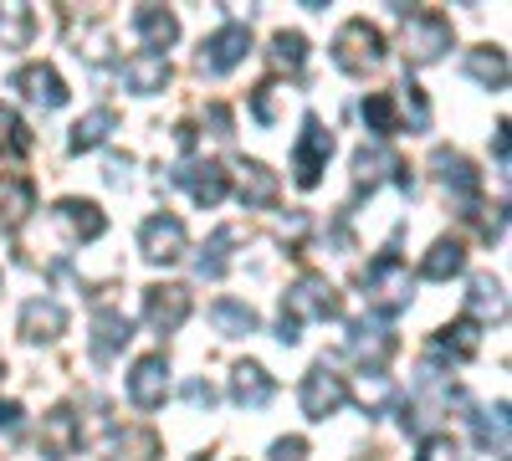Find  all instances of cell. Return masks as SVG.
Listing matches in <instances>:
<instances>
[{
    "instance_id": "9c48e42d",
    "label": "cell",
    "mask_w": 512,
    "mask_h": 461,
    "mask_svg": "<svg viewBox=\"0 0 512 461\" xmlns=\"http://www.w3.org/2000/svg\"><path fill=\"white\" fill-rule=\"evenodd\" d=\"M431 164H436V180L456 195V205L461 211H472L477 205V195H482V170L466 154H456V149H436L431 154Z\"/></svg>"
},
{
    "instance_id": "4fadbf2b",
    "label": "cell",
    "mask_w": 512,
    "mask_h": 461,
    "mask_svg": "<svg viewBox=\"0 0 512 461\" xmlns=\"http://www.w3.org/2000/svg\"><path fill=\"white\" fill-rule=\"evenodd\" d=\"M169 395V359L164 354H144L134 364V374H128V400H134L139 410H159Z\"/></svg>"
},
{
    "instance_id": "836d02e7",
    "label": "cell",
    "mask_w": 512,
    "mask_h": 461,
    "mask_svg": "<svg viewBox=\"0 0 512 461\" xmlns=\"http://www.w3.org/2000/svg\"><path fill=\"white\" fill-rule=\"evenodd\" d=\"M390 98H400V108H405V123H400V129H410V134H425V129H431V103H425L420 82H410V72H405V82H400V93H390Z\"/></svg>"
},
{
    "instance_id": "ee69618b",
    "label": "cell",
    "mask_w": 512,
    "mask_h": 461,
    "mask_svg": "<svg viewBox=\"0 0 512 461\" xmlns=\"http://www.w3.org/2000/svg\"><path fill=\"white\" fill-rule=\"evenodd\" d=\"M210 129H216L221 139H231V108L226 103H210Z\"/></svg>"
},
{
    "instance_id": "603a6c76",
    "label": "cell",
    "mask_w": 512,
    "mask_h": 461,
    "mask_svg": "<svg viewBox=\"0 0 512 461\" xmlns=\"http://www.w3.org/2000/svg\"><path fill=\"white\" fill-rule=\"evenodd\" d=\"M461 267H466V246H461L456 236H441V241H431V251H425L420 277H425V282H451Z\"/></svg>"
},
{
    "instance_id": "e575fe53",
    "label": "cell",
    "mask_w": 512,
    "mask_h": 461,
    "mask_svg": "<svg viewBox=\"0 0 512 461\" xmlns=\"http://www.w3.org/2000/svg\"><path fill=\"white\" fill-rule=\"evenodd\" d=\"M359 113H364V123H369L374 139L400 134V118H395V98H390V93H369V98L359 103Z\"/></svg>"
},
{
    "instance_id": "7402d4cb",
    "label": "cell",
    "mask_w": 512,
    "mask_h": 461,
    "mask_svg": "<svg viewBox=\"0 0 512 461\" xmlns=\"http://www.w3.org/2000/svg\"><path fill=\"white\" fill-rule=\"evenodd\" d=\"M236 185H241V200L246 205H272L277 200V175L267 170L262 159H236Z\"/></svg>"
},
{
    "instance_id": "7dc6e473",
    "label": "cell",
    "mask_w": 512,
    "mask_h": 461,
    "mask_svg": "<svg viewBox=\"0 0 512 461\" xmlns=\"http://www.w3.org/2000/svg\"><path fill=\"white\" fill-rule=\"evenodd\" d=\"M0 380H6V369H0Z\"/></svg>"
},
{
    "instance_id": "8992f818",
    "label": "cell",
    "mask_w": 512,
    "mask_h": 461,
    "mask_svg": "<svg viewBox=\"0 0 512 461\" xmlns=\"http://www.w3.org/2000/svg\"><path fill=\"white\" fill-rule=\"evenodd\" d=\"M344 349H349L369 374H379L384 364H390V354L400 349V339H395V328L384 323V318H359V323H349V333H344Z\"/></svg>"
},
{
    "instance_id": "6da1fadb",
    "label": "cell",
    "mask_w": 512,
    "mask_h": 461,
    "mask_svg": "<svg viewBox=\"0 0 512 461\" xmlns=\"http://www.w3.org/2000/svg\"><path fill=\"white\" fill-rule=\"evenodd\" d=\"M308 318H338V287L323 277V272H303L287 298H282V318H277V339L282 344H297L303 339V323Z\"/></svg>"
},
{
    "instance_id": "d4e9b609",
    "label": "cell",
    "mask_w": 512,
    "mask_h": 461,
    "mask_svg": "<svg viewBox=\"0 0 512 461\" xmlns=\"http://www.w3.org/2000/svg\"><path fill=\"white\" fill-rule=\"evenodd\" d=\"M36 211V190H31V180H21V175H0V226H21L26 216Z\"/></svg>"
},
{
    "instance_id": "2e32d148",
    "label": "cell",
    "mask_w": 512,
    "mask_h": 461,
    "mask_svg": "<svg viewBox=\"0 0 512 461\" xmlns=\"http://www.w3.org/2000/svg\"><path fill=\"white\" fill-rule=\"evenodd\" d=\"M67 333V308L52 303V298H31L21 308V339L26 344H57Z\"/></svg>"
},
{
    "instance_id": "f6af8a7d",
    "label": "cell",
    "mask_w": 512,
    "mask_h": 461,
    "mask_svg": "<svg viewBox=\"0 0 512 461\" xmlns=\"http://www.w3.org/2000/svg\"><path fill=\"white\" fill-rule=\"evenodd\" d=\"M492 154H497V164L507 170V123H497V134H492Z\"/></svg>"
},
{
    "instance_id": "d6986e66",
    "label": "cell",
    "mask_w": 512,
    "mask_h": 461,
    "mask_svg": "<svg viewBox=\"0 0 512 461\" xmlns=\"http://www.w3.org/2000/svg\"><path fill=\"white\" fill-rule=\"evenodd\" d=\"M164 82H169V57H164V52H139V57L123 62V88H128V93L149 98V93L164 88Z\"/></svg>"
},
{
    "instance_id": "ab89813d",
    "label": "cell",
    "mask_w": 512,
    "mask_h": 461,
    "mask_svg": "<svg viewBox=\"0 0 512 461\" xmlns=\"http://www.w3.org/2000/svg\"><path fill=\"white\" fill-rule=\"evenodd\" d=\"M415 461H466V456H461V446H456L451 436H425Z\"/></svg>"
},
{
    "instance_id": "8d00e7d4",
    "label": "cell",
    "mask_w": 512,
    "mask_h": 461,
    "mask_svg": "<svg viewBox=\"0 0 512 461\" xmlns=\"http://www.w3.org/2000/svg\"><path fill=\"white\" fill-rule=\"evenodd\" d=\"M477 441L507 461V400H497V410H482L477 415Z\"/></svg>"
},
{
    "instance_id": "ffe728a7",
    "label": "cell",
    "mask_w": 512,
    "mask_h": 461,
    "mask_svg": "<svg viewBox=\"0 0 512 461\" xmlns=\"http://www.w3.org/2000/svg\"><path fill=\"white\" fill-rule=\"evenodd\" d=\"M272 374L256 364V359H241L236 369H231V395H236V405H246V410H262L267 400H272Z\"/></svg>"
},
{
    "instance_id": "484cf974",
    "label": "cell",
    "mask_w": 512,
    "mask_h": 461,
    "mask_svg": "<svg viewBox=\"0 0 512 461\" xmlns=\"http://www.w3.org/2000/svg\"><path fill=\"white\" fill-rule=\"evenodd\" d=\"M477 349H482V333H477V323H466V318L446 323L436 339H431V354L436 359H472Z\"/></svg>"
},
{
    "instance_id": "ba28073f",
    "label": "cell",
    "mask_w": 512,
    "mask_h": 461,
    "mask_svg": "<svg viewBox=\"0 0 512 461\" xmlns=\"http://www.w3.org/2000/svg\"><path fill=\"white\" fill-rule=\"evenodd\" d=\"M379 180H395L405 195L415 190V175L400 164V154H395V149H384V144H374V149H369V144H364V149L354 154V190L364 195V190H374Z\"/></svg>"
},
{
    "instance_id": "9a60e30c",
    "label": "cell",
    "mask_w": 512,
    "mask_h": 461,
    "mask_svg": "<svg viewBox=\"0 0 512 461\" xmlns=\"http://www.w3.org/2000/svg\"><path fill=\"white\" fill-rule=\"evenodd\" d=\"M77 441H82V426H77V415L67 405L41 415V456H47V461H72Z\"/></svg>"
},
{
    "instance_id": "f1b7e54d",
    "label": "cell",
    "mask_w": 512,
    "mask_h": 461,
    "mask_svg": "<svg viewBox=\"0 0 512 461\" xmlns=\"http://www.w3.org/2000/svg\"><path fill=\"white\" fill-rule=\"evenodd\" d=\"M210 323H216L226 339H246V333L262 328V318H256L251 303H236V298H221V303H210Z\"/></svg>"
},
{
    "instance_id": "74e56055",
    "label": "cell",
    "mask_w": 512,
    "mask_h": 461,
    "mask_svg": "<svg viewBox=\"0 0 512 461\" xmlns=\"http://www.w3.org/2000/svg\"><path fill=\"white\" fill-rule=\"evenodd\" d=\"M26 149H31V129L21 123L16 108L0 103V159H16V154H26Z\"/></svg>"
},
{
    "instance_id": "5b68a950",
    "label": "cell",
    "mask_w": 512,
    "mask_h": 461,
    "mask_svg": "<svg viewBox=\"0 0 512 461\" xmlns=\"http://www.w3.org/2000/svg\"><path fill=\"white\" fill-rule=\"evenodd\" d=\"M446 47H451V21H446L441 11H420V16H410V26H405V62H410V67H431V62H441Z\"/></svg>"
},
{
    "instance_id": "7bdbcfd3",
    "label": "cell",
    "mask_w": 512,
    "mask_h": 461,
    "mask_svg": "<svg viewBox=\"0 0 512 461\" xmlns=\"http://www.w3.org/2000/svg\"><path fill=\"white\" fill-rule=\"evenodd\" d=\"M185 400H190L195 410H200V405L210 410V405H216V385H210V380H190V385H185Z\"/></svg>"
},
{
    "instance_id": "52a82bcc",
    "label": "cell",
    "mask_w": 512,
    "mask_h": 461,
    "mask_svg": "<svg viewBox=\"0 0 512 461\" xmlns=\"http://www.w3.org/2000/svg\"><path fill=\"white\" fill-rule=\"evenodd\" d=\"M328 154H333V134L323 129V123L308 113L303 118V134H297V149H292V170H297V185L313 190L328 170Z\"/></svg>"
},
{
    "instance_id": "8fae6325",
    "label": "cell",
    "mask_w": 512,
    "mask_h": 461,
    "mask_svg": "<svg viewBox=\"0 0 512 461\" xmlns=\"http://www.w3.org/2000/svg\"><path fill=\"white\" fill-rule=\"evenodd\" d=\"M139 246H144V257L149 262H180L185 257V246H190V236H185V221L180 216H149L144 221V231H139Z\"/></svg>"
},
{
    "instance_id": "ac0fdd59",
    "label": "cell",
    "mask_w": 512,
    "mask_h": 461,
    "mask_svg": "<svg viewBox=\"0 0 512 461\" xmlns=\"http://www.w3.org/2000/svg\"><path fill=\"white\" fill-rule=\"evenodd\" d=\"M16 88H21V98H31V103H41V108H62V103H67V82H62L57 67H47V62L21 67V72H16Z\"/></svg>"
},
{
    "instance_id": "7c38bea8",
    "label": "cell",
    "mask_w": 512,
    "mask_h": 461,
    "mask_svg": "<svg viewBox=\"0 0 512 461\" xmlns=\"http://www.w3.org/2000/svg\"><path fill=\"white\" fill-rule=\"evenodd\" d=\"M175 185H185L190 195H195V205H221L226 200V190H231V180H226V170L216 159H185L180 170H175Z\"/></svg>"
},
{
    "instance_id": "f35d334b",
    "label": "cell",
    "mask_w": 512,
    "mask_h": 461,
    "mask_svg": "<svg viewBox=\"0 0 512 461\" xmlns=\"http://www.w3.org/2000/svg\"><path fill=\"white\" fill-rule=\"evenodd\" d=\"M349 395H354V400H359V405L374 415V410H384V405L395 400V385L384 380V374H364V380H359V390H349Z\"/></svg>"
},
{
    "instance_id": "f546056e",
    "label": "cell",
    "mask_w": 512,
    "mask_h": 461,
    "mask_svg": "<svg viewBox=\"0 0 512 461\" xmlns=\"http://www.w3.org/2000/svg\"><path fill=\"white\" fill-rule=\"evenodd\" d=\"M134 31L144 36V47H175L180 21L169 16L164 6H139V11H134Z\"/></svg>"
},
{
    "instance_id": "e0dca14e",
    "label": "cell",
    "mask_w": 512,
    "mask_h": 461,
    "mask_svg": "<svg viewBox=\"0 0 512 461\" xmlns=\"http://www.w3.org/2000/svg\"><path fill=\"white\" fill-rule=\"evenodd\" d=\"M507 318V292L492 272H477L466 287V323H502Z\"/></svg>"
},
{
    "instance_id": "44dd1931",
    "label": "cell",
    "mask_w": 512,
    "mask_h": 461,
    "mask_svg": "<svg viewBox=\"0 0 512 461\" xmlns=\"http://www.w3.org/2000/svg\"><path fill=\"white\" fill-rule=\"evenodd\" d=\"M57 221L77 236V241H98L103 231H108V221H103V211L93 200H77V195H67V200H57Z\"/></svg>"
},
{
    "instance_id": "1f68e13d",
    "label": "cell",
    "mask_w": 512,
    "mask_h": 461,
    "mask_svg": "<svg viewBox=\"0 0 512 461\" xmlns=\"http://www.w3.org/2000/svg\"><path fill=\"white\" fill-rule=\"evenodd\" d=\"M466 72H472L482 88L502 93L507 88V52L502 47H472V52H466Z\"/></svg>"
},
{
    "instance_id": "cb8c5ba5",
    "label": "cell",
    "mask_w": 512,
    "mask_h": 461,
    "mask_svg": "<svg viewBox=\"0 0 512 461\" xmlns=\"http://www.w3.org/2000/svg\"><path fill=\"white\" fill-rule=\"evenodd\" d=\"M113 129H118V113H113V108H93V113H82V118L72 123L67 149H72V154H88V149H98Z\"/></svg>"
},
{
    "instance_id": "60d3db41",
    "label": "cell",
    "mask_w": 512,
    "mask_h": 461,
    "mask_svg": "<svg viewBox=\"0 0 512 461\" xmlns=\"http://www.w3.org/2000/svg\"><path fill=\"white\" fill-rule=\"evenodd\" d=\"M308 456V441L303 436H282V441H272V461H303Z\"/></svg>"
},
{
    "instance_id": "4dcf8cb0",
    "label": "cell",
    "mask_w": 512,
    "mask_h": 461,
    "mask_svg": "<svg viewBox=\"0 0 512 461\" xmlns=\"http://www.w3.org/2000/svg\"><path fill=\"white\" fill-rule=\"evenodd\" d=\"M159 451H164L159 431H149V426H128V431L113 436V456H108V461H154Z\"/></svg>"
},
{
    "instance_id": "bcb514c9",
    "label": "cell",
    "mask_w": 512,
    "mask_h": 461,
    "mask_svg": "<svg viewBox=\"0 0 512 461\" xmlns=\"http://www.w3.org/2000/svg\"><path fill=\"white\" fill-rule=\"evenodd\" d=\"M359 461H364V456H359ZM369 461H379V456H369Z\"/></svg>"
},
{
    "instance_id": "4316f807",
    "label": "cell",
    "mask_w": 512,
    "mask_h": 461,
    "mask_svg": "<svg viewBox=\"0 0 512 461\" xmlns=\"http://www.w3.org/2000/svg\"><path fill=\"white\" fill-rule=\"evenodd\" d=\"M128 339H134V323H128L123 313L103 308V313L93 318V359H113Z\"/></svg>"
},
{
    "instance_id": "d590c367",
    "label": "cell",
    "mask_w": 512,
    "mask_h": 461,
    "mask_svg": "<svg viewBox=\"0 0 512 461\" xmlns=\"http://www.w3.org/2000/svg\"><path fill=\"white\" fill-rule=\"evenodd\" d=\"M236 236H241L236 226H221L216 236L205 241V251H200V262H195V267H200V277H210V282H216V277L226 272V262H231V246H236Z\"/></svg>"
},
{
    "instance_id": "3957f363",
    "label": "cell",
    "mask_w": 512,
    "mask_h": 461,
    "mask_svg": "<svg viewBox=\"0 0 512 461\" xmlns=\"http://www.w3.org/2000/svg\"><path fill=\"white\" fill-rule=\"evenodd\" d=\"M333 62L344 67L349 77H369L384 62V31L369 26L364 16L344 21V26H338V36H333Z\"/></svg>"
},
{
    "instance_id": "5bb4252c",
    "label": "cell",
    "mask_w": 512,
    "mask_h": 461,
    "mask_svg": "<svg viewBox=\"0 0 512 461\" xmlns=\"http://www.w3.org/2000/svg\"><path fill=\"white\" fill-rule=\"evenodd\" d=\"M246 52H251V31H246V21H226V26H221L216 36L205 41V52H200V67L221 77V72H231V67H236V62H241Z\"/></svg>"
},
{
    "instance_id": "277c9868",
    "label": "cell",
    "mask_w": 512,
    "mask_h": 461,
    "mask_svg": "<svg viewBox=\"0 0 512 461\" xmlns=\"http://www.w3.org/2000/svg\"><path fill=\"white\" fill-rule=\"evenodd\" d=\"M297 400H303V415L308 421H328V415H338L349 405V380L344 374H333L328 364H313L303 374V390H297Z\"/></svg>"
},
{
    "instance_id": "d6a6232c",
    "label": "cell",
    "mask_w": 512,
    "mask_h": 461,
    "mask_svg": "<svg viewBox=\"0 0 512 461\" xmlns=\"http://www.w3.org/2000/svg\"><path fill=\"white\" fill-rule=\"evenodd\" d=\"M303 62H308V36L303 31H277L272 36V67L277 72H303Z\"/></svg>"
},
{
    "instance_id": "30bf717a",
    "label": "cell",
    "mask_w": 512,
    "mask_h": 461,
    "mask_svg": "<svg viewBox=\"0 0 512 461\" xmlns=\"http://www.w3.org/2000/svg\"><path fill=\"white\" fill-rule=\"evenodd\" d=\"M144 318H149V328H159V333H175V328L190 318V287H180V282L144 287Z\"/></svg>"
},
{
    "instance_id": "b9f144b4",
    "label": "cell",
    "mask_w": 512,
    "mask_h": 461,
    "mask_svg": "<svg viewBox=\"0 0 512 461\" xmlns=\"http://www.w3.org/2000/svg\"><path fill=\"white\" fill-rule=\"evenodd\" d=\"M26 426V410L16 400H0V436H16Z\"/></svg>"
},
{
    "instance_id": "83f0119b",
    "label": "cell",
    "mask_w": 512,
    "mask_h": 461,
    "mask_svg": "<svg viewBox=\"0 0 512 461\" xmlns=\"http://www.w3.org/2000/svg\"><path fill=\"white\" fill-rule=\"evenodd\" d=\"M31 36H36V11L31 6H21V0L0 6V47L21 52V47H31Z\"/></svg>"
},
{
    "instance_id": "7a4b0ae2",
    "label": "cell",
    "mask_w": 512,
    "mask_h": 461,
    "mask_svg": "<svg viewBox=\"0 0 512 461\" xmlns=\"http://www.w3.org/2000/svg\"><path fill=\"white\" fill-rule=\"evenodd\" d=\"M359 282H364V298H369V308H379L384 318L405 313V308H410V298H415L410 267L395 257V251H384V257H374V262H369V272H364Z\"/></svg>"
}]
</instances>
